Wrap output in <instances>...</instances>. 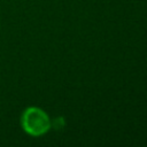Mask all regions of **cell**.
I'll use <instances>...</instances> for the list:
<instances>
[{
    "instance_id": "obj_1",
    "label": "cell",
    "mask_w": 147,
    "mask_h": 147,
    "mask_svg": "<svg viewBox=\"0 0 147 147\" xmlns=\"http://www.w3.org/2000/svg\"><path fill=\"white\" fill-rule=\"evenodd\" d=\"M21 123L24 131L34 137L46 133L51 127V121L48 115L38 107L26 108L22 114Z\"/></svg>"
}]
</instances>
